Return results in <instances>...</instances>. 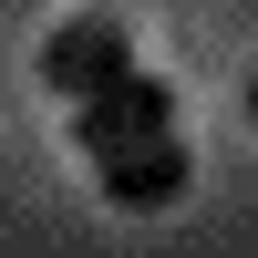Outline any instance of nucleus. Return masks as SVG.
Instances as JSON below:
<instances>
[{
	"mask_svg": "<svg viewBox=\"0 0 258 258\" xmlns=\"http://www.w3.org/2000/svg\"><path fill=\"white\" fill-rule=\"evenodd\" d=\"M155 135H176V83H155L145 62L73 103V155H93V165L124 155V145H155Z\"/></svg>",
	"mask_w": 258,
	"mask_h": 258,
	"instance_id": "f257e3e1",
	"label": "nucleus"
},
{
	"mask_svg": "<svg viewBox=\"0 0 258 258\" xmlns=\"http://www.w3.org/2000/svg\"><path fill=\"white\" fill-rule=\"evenodd\" d=\"M41 93H62V103H83V93H103L114 73H135V31H124V11H73L52 41H41Z\"/></svg>",
	"mask_w": 258,
	"mask_h": 258,
	"instance_id": "f03ea898",
	"label": "nucleus"
},
{
	"mask_svg": "<svg viewBox=\"0 0 258 258\" xmlns=\"http://www.w3.org/2000/svg\"><path fill=\"white\" fill-rule=\"evenodd\" d=\"M93 186H103V207H124V217H155V207H176L186 186H197V155H186L176 135H155V145L103 155V165H93Z\"/></svg>",
	"mask_w": 258,
	"mask_h": 258,
	"instance_id": "7ed1b4c3",
	"label": "nucleus"
},
{
	"mask_svg": "<svg viewBox=\"0 0 258 258\" xmlns=\"http://www.w3.org/2000/svg\"><path fill=\"white\" fill-rule=\"evenodd\" d=\"M248 135H258V73H248Z\"/></svg>",
	"mask_w": 258,
	"mask_h": 258,
	"instance_id": "20e7f679",
	"label": "nucleus"
}]
</instances>
